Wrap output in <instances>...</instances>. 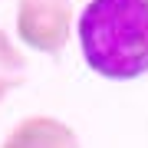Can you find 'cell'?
Listing matches in <instances>:
<instances>
[{"mask_svg": "<svg viewBox=\"0 0 148 148\" xmlns=\"http://www.w3.org/2000/svg\"><path fill=\"white\" fill-rule=\"evenodd\" d=\"M27 82V56L16 49V43L0 30V102L13 89Z\"/></svg>", "mask_w": 148, "mask_h": 148, "instance_id": "cell-4", "label": "cell"}, {"mask_svg": "<svg viewBox=\"0 0 148 148\" xmlns=\"http://www.w3.org/2000/svg\"><path fill=\"white\" fill-rule=\"evenodd\" d=\"M76 30L95 76L128 82L148 73V0H89Z\"/></svg>", "mask_w": 148, "mask_h": 148, "instance_id": "cell-1", "label": "cell"}, {"mask_svg": "<svg viewBox=\"0 0 148 148\" xmlns=\"http://www.w3.org/2000/svg\"><path fill=\"white\" fill-rule=\"evenodd\" d=\"M0 148H82V145H79V135L63 119L30 115L10 128V135L3 138Z\"/></svg>", "mask_w": 148, "mask_h": 148, "instance_id": "cell-3", "label": "cell"}, {"mask_svg": "<svg viewBox=\"0 0 148 148\" xmlns=\"http://www.w3.org/2000/svg\"><path fill=\"white\" fill-rule=\"evenodd\" d=\"M73 33V0H16V36L30 49L59 56Z\"/></svg>", "mask_w": 148, "mask_h": 148, "instance_id": "cell-2", "label": "cell"}]
</instances>
